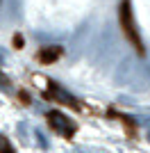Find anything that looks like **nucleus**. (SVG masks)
<instances>
[{
    "mask_svg": "<svg viewBox=\"0 0 150 153\" xmlns=\"http://www.w3.org/2000/svg\"><path fill=\"white\" fill-rule=\"evenodd\" d=\"M118 23H121V30H123L125 39L134 46V51H137L139 55H143V41H141L139 27H137V23H134V12H132L130 0H121V5H118Z\"/></svg>",
    "mask_w": 150,
    "mask_h": 153,
    "instance_id": "1",
    "label": "nucleus"
},
{
    "mask_svg": "<svg viewBox=\"0 0 150 153\" xmlns=\"http://www.w3.org/2000/svg\"><path fill=\"white\" fill-rule=\"evenodd\" d=\"M48 123H50V128H52L57 135H62V137H73L75 130H77V126H75L73 119L66 117L64 112H59V110L48 112Z\"/></svg>",
    "mask_w": 150,
    "mask_h": 153,
    "instance_id": "2",
    "label": "nucleus"
},
{
    "mask_svg": "<svg viewBox=\"0 0 150 153\" xmlns=\"http://www.w3.org/2000/svg\"><path fill=\"white\" fill-rule=\"evenodd\" d=\"M62 48L59 46H46V48H41V51L37 53V59L41 64H52V62H57V59L62 57Z\"/></svg>",
    "mask_w": 150,
    "mask_h": 153,
    "instance_id": "3",
    "label": "nucleus"
},
{
    "mask_svg": "<svg viewBox=\"0 0 150 153\" xmlns=\"http://www.w3.org/2000/svg\"><path fill=\"white\" fill-rule=\"evenodd\" d=\"M50 85V96H52V98H57V101H62V103H66V105H71V108H80V105H77V101H75L73 96L68 94V91H64L62 87H59V85H55V82H48Z\"/></svg>",
    "mask_w": 150,
    "mask_h": 153,
    "instance_id": "4",
    "label": "nucleus"
},
{
    "mask_svg": "<svg viewBox=\"0 0 150 153\" xmlns=\"http://www.w3.org/2000/svg\"><path fill=\"white\" fill-rule=\"evenodd\" d=\"M0 153H14V149H12V144H9V140H7L2 133H0Z\"/></svg>",
    "mask_w": 150,
    "mask_h": 153,
    "instance_id": "5",
    "label": "nucleus"
},
{
    "mask_svg": "<svg viewBox=\"0 0 150 153\" xmlns=\"http://www.w3.org/2000/svg\"><path fill=\"white\" fill-rule=\"evenodd\" d=\"M14 44H16V46H18V48H21V44H23V39H21L18 34H16V37H14Z\"/></svg>",
    "mask_w": 150,
    "mask_h": 153,
    "instance_id": "6",
    "label": "nucleus"
}]
</instances>
